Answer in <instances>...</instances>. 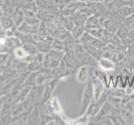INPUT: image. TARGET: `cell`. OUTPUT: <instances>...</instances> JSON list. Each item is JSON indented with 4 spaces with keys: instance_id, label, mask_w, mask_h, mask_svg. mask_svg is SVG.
<instances>
[{
    "instance_id": "1",
    "label": "cell",
    "mask_w": 134,
    "mask_h": 125,
    "mask_svg": "<svg viewBox=\"0 0 134 125\" xmlns=\"http://www.w3.org/2000/svg\"><path fill=\"white\" fill-rule=\"evenodd\" d=\"M94 100V94H93V85H92V78L88 79L86 83V85L84 87L83 92L82 95V109L80 115H82L86 113V111L88 108V106Z\"/></svg>"
},
{
    "instance_id": "2",
    "label": "cell",
    "mask_w": 134,
    "mask_h": 125,
    "mask_svg": "<svg viewBox=\"0 0 134 125\" xmlns=\"http://www.w3.org/2000/svg\"><path fill=\"white\" fill-rule=\"evenodd\" d=\"M92 85H93V94H94V101H98L103 94H104L105 90V84L99 80L98 78H97L93 76L92 78Z\"/></svg>"
},
{
    "instance_id": "3",
    "label": "cell",
    "mask_w": 134,
    "mask_h": 125,
    "mask_svg": "<svg viewBox=\"0 0 134 125\" xmlns=\"http://www.w3.org/2000/svg\"><path fill=\"white\" fill-rule=\"evenodd\" d=\"M76 79L79 83H87L89 79V70L86 65L81 66L76 73Z\"/></svg>"
},
{
    "instance_id": "4",
    "label": "cell",
    "mask_w": 134,
    "mask_h": 125,
    "mask_svg": "<svg viewBox=\"0 0 134 125\" xmlns=\"http://www.w3.org/2000/svg\"><path fill=\"white\" fill-rule=\"evenodd\" d=\"M113 110V106L107 100L103 105H102L100 111L98 112V113L97 114V117L98 118H104L106 117H108V115L112 114Z\"/></svg>"
},
{
    "instance_id": "5",
    "label": "cell",
    "mask_w": 134,
    "mask_h": 125,
    "mask_svg": "<svg viewBox=\"0 0 134 125\" xmlns=\"http://www.w3.org/2000/svg\"><path fill=\"white\" fill-rule=\"evenodd\" d=\"M98 65L102 69H103V70H106V71H112V70H114V68H115L114 63L111 61V60L106 58H102L99 59Z\"/></svg>"
},
{
    "instance_id": "6",
    "label": "cell",
    "mask_w": 134,
    "mask_h": 125,
    "mask_svg": "<svg viewBox=\"0 0 134 125\" xmlns=\"http://www.w3.org/2000/svg\"><path fill=\"white\" fill-rule=\"evenodd\" d=\"M96 28H101L100 21L97 16L92 14L87 19L86 24H85V29H96Z\"/></svg>"
},
{
    "instance_id": "7",
    "label": "cell",
    "mask_w": 134,
    "mask_h": 125,
    "mask_svg": "<svg viewBox=\"0 0 134 125\" xmlns=\"http://www.w3.org/2000/svg\"><path fill=\"white\" fill-rule=\"evenodd\" d=\"M85 26H77L75 25L73 29L71 32V34L72 36V38L74 39H80L82 38V36L85 33Z\"/></svg>"
},
{
    "instance_id": "8",
    "label": "cell",
    "mask_w": 134,
    "mask_h": 125,
    "mask_svg": "<svg viewBox=\"0 0 134 125\" xmlns=\"http://www.w3.org/2000/svg\"><path fill=\"white\" fill-rule=\"evenodd\" d=\"M52 107H53V113H57L60 116H63V108H62V106L60 105V103H59V100L58 99L57 97H54L53 99V101H52Z\"/></svg>"
},
{
    "instance_id": "9",
    "label": "cell",
    "mask_w": 134,
    "mask_h": 125,
    "mask_svg": "<svg viewBox=\"0 0 134 125\" xmlns=\"http://www.w3.org/2000/svg\"><path fill=\"white\" fill-rule=\"evenodd\" d=\"M108 101L113 106V107H116L118 108L122 105V98H120V97H118V96L109 94L108 96Z\"/></svg>"
},
{
    "instance_id": "10",
    "label": "cell",
    "mask_w": 134,
    "mask_h": 125,
    "mask_svg": "<svg viewBox=\"0 0 134 125\" xmlns=\"http://www.w3.org/2000/svg\"><path fill=\"white\" fill-rule=\"evenodd\" d=\"M93 76L95 78H98L99 80H101L105 84V86L107 87L108 78L107 75H106L105 73H103V71H101V70H98V69H96V70H94V72H93Z\"/></svg>"
},
{
    "instance_id": "11",
    "label": "cell",
    "mask_w": 134,
    "mask_h": 125,
    "mask_svg": "<svg viewBox=\"0 0 134 125\" xmlns=\"http://www.w3.org/2000/svg\"><path fill=\"white\" fill-rule=\"evenodd\" d=\"M63 26L65 27V29L69 31L71 33L72 30L73 29V28L75 26V24L73 20L72 19L71 17H67L64 18V22H63Z\"/></svg>"
},
{
    "instance_id": "12",
    "label": "cell",
    "mask_w": 134,
    "mask_h": 125,
    "mask_svg": "<svg viewBox=\"0 0 134 125\" xmlns=\"http://www.w3.org/2000/svg\"><path fill=\"white\" fill-rule=\"evenodd\" d=\"M77 10V8L76 7H74V6L72 7V5L70 4V5H69L68 8H66V9L64 10L63 14L65 17H71Z\"/></svg>"
},
{
    "instance_id": "13",
    "label": "cell",
    "mask_w": 134,
    "mask_h": 125,
    "mask_svg": "<svg viewBox=\"0 0 134 125\" xmlns=\"http://www.w3.org/2000/svg\"><path fill=\"white\" fill-rule=\"evenodd\" d=\"M104 26L106 28V29L110 32H114L113 29H117V25L113 20H106L104 22Z\"/></svg>"
},
{
    "instance_id": "14",
    "label": "cell",
    "mask_w": 134,
    "mask_h": 125,
    "mask_svg": "<svg viewBox=\"0 0 134 125\" xmlns=\"http://www.w3.org/2000/svg\"><path fill=\"white\" fill-rule=\"evenodd\" d=\"M18 51H19V53H16V54H17V56L18 57H19V58H24V57H25V53H24V52L21 50V49H18Z\"/></svg>"
},
{
    "instance_id": "15",
    "label": "cell",
    "mask_w": 134,
    "mask_h": 125,
    "mask_svg": "<svg viewBox=\"0 0 134 125\" xmlns=\"http://www.w3.org/2000/svg\"><path fill=\"white\" fill-rule=\"evenodd\" d=\"M0 44H5V40H4L3 39H0Z\"/></svg>"
},
{
    "instance_id": "16",
    "label": "cell",
    "mask_w": 134,
    "mask_h": 125,
    "mask_svg": "<svg viewBox=\"0 0 134 125\" xmlns=\"http://www.w3.org/2000/svg\"><path fill=\"white\" fill-rule=\"evenodd\" d=\"M122 1H131V0H122Z\"/></svg>"
},
{
    "instance_id": "17",
    "label": "cell",
    "mask_w": 134,
    "mask_h": 125,
    "mask_svg": "<svg viewBox=\"0 0 134 125\" xmlns=\"http://www.w3.org/2000/svg\"><path fill=\"white\" fill-rule=\"evenodd\" d=\"M133 119H134V110H133Z\"/></svg>"
}]
</instances>
